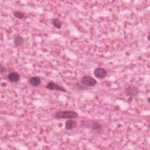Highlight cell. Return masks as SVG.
I'll return each instance as SVG.
<instances>
[{
	"label": "cell",
	"instance_id": "6da1fadb",
	"mask_svg": "<svg viewBox=\"0 0 150 150\" xmlns=\"http://www.w3.org/2000/svg\"><path fill=\"white\" fill-rule=\"evenodd\" d=\"M78 116V113L74 111H60L54 114V118L57 120L73 119Z\"/></svg>",
	"mask_w": 150,
	"mask_h": 150
},
{
	"label": "cell",
	"instance_id": "7a4b0ae2",
	"mask_svg": "<svg viewBox=\"0 0 150 150\" xmlns=\"http://www.w3.org/2000/svg\"><path fill=\"white\" fill-rule=\"evenodd\" d=\"M83 123H84L83 126L86 127L93 131H97V132L101 131L103 128V125L97 121H88L83 122Z\"/></svg>",
	"mask_w": 150,
	"mask_h": 150
},
{
	"label": "cell",
	"instance_id": "3957f363",
	"mask_svg": "<svg viewBox=\"0 0 150 150\" xmlns=\"http://www.w3.org/2000/svg\"><path fill=\"white\" fill-rule=\"evenodd\" d=\"M80 81L81 84L86 87H93L97 83V80L95 79L88 76H83L81 78Z\"/></svg>",
	"mask_w": 150,
	"mask_h": 150
},
{
	"label": "cell",
	"instance_id": "277c9868",
	"mask_svg": "<svg viewBox=\"0 0 150 150\" xmlns=\"http://www.w3.org/2000/svg\"><path fill=\"white\" fill-rule=\"evenodd\" d=\"M46 88L49 90H57L62 92H66V90L61 86L55 83L54 82L50 81L46 86Z\"/></svg>",
	"mask_w": 150,
	"mask_h": 150
},
{
	"label": "cell",
	"instance_id": "5b68a950",
	"mask_svg": "<svg viewBox=\"0 0 150 150\" xmlns=\"http://www.w3.org/2000/svg\"><path fill=\"white\" fill-rule=\"evenodd\" d=\"M94 76L98 79H103L107 76V71L105 69L102 67H97L93 71Z\"/></svg>",
	"mask_w": 150,
	"mask_h": 150
},
{
	"label": "cell",
	"instance_id": "8992f818",
	"mask_svg": "<svg viewBox=\"0 0 150 150\" xmlns=\"http://www.w3.org/2000/svg\"><path fill=\"white\" fill-rule=\"evenodd\" d=\"M139 92V89L134 86H129L126 89V94L130 97H134L138 94Z\"/></svg>",
	"mask_w": 150,
	"mask_h": 150
},
{
	"label": "cell",
	"instance_id": "52a82bcc",
	"mask_svg": "<svg viewBox=\"0 0 150 150\" xmlns=\"http://www.w3.org/2000/svg\"><path fill=\"white\" fill-rule=\"evenodd\" d=\"M20 78L21 77L19 74L14 71L9 73L7 76V79L8 80V81L12 83L18 82L20 80Z\"/></svg>",
	"mask_w": 150,
	"mask_h": 150
},
{
	"label": "cell",
	"instance_id": "ba28073f",
	"mask_svg": "<svg viewBox=\"0 0 150 150\" xmlns=\"http://www.w3.org/2000/svg\"><path fill=\"white\" fill-rule=\"evenodd\" d=\"M77 126V122L72 119H68L64 125V128L66 130H72Z\"/></svg>",
	"mask_w": 150,
	"mask_h": 150
},
{
	"label": "cell",
	"instance_id": "9c48e42d",
	"mask_svg": "<svg viewBox=\"0 0 150 150\" xmlns=\"http://www.w3.org/2000/svg\"><path fill=\"white\" fill-rule=\"evenodd\" d=\"M29 84L33 87H37L39 86L41 83L40 79L38 76H34L31 77L29 81Z\"/></svg>",
	"mask_w": 150,
	"mask_h": 150
},
{
	"label": "cell",
	"instance_id": "30bf717a",
	"mask_svg": "<svg viewBox=\"0 0 150 150\" xmlns=\"http://www.w3.org/2000/svg\"><path fill=\"white\" fill-rule=\"evenodd\" d=\"M14 46L15 47H19L22 46L24 43V39L23 37L21 36H17L14 39Z\"/></svg>",
	"mask_w": 150,
	"mask_h": 150
},
{
	"label": "cell",
	"instance_id": "8fae6325",
	"mask_svg": "<svg viewBox=\"0 0 150 150\" xmlns=\"http://www.w3.org/2000/svg\"><path fill=\"white\" fill-rule=\"evenodd\" d=\"M52 23L53 25L58 29H59L62 28V22L58 18H53L52 19Z\"/></svg>",
	"mask_w": 150,
	"mask_h": 150
},
{
	"label": "cell",
	"instance_id": "7c38bea8",
	"mask_svg": "<svg viewBox=\"0 0 150 150\" xmlns=\"http://www.w3.org/2000/svg\"><path fill=\"white\" fill-rule=\"evenodd\" d=\"M13 15L16 18H18V19H22L25 16L24 13L23 12H22L21 11H14L13 12Z\"/></svg>",
	"mask_w": 150,
	"mask_h": 150
},
{
	"label": "cell",
	"instance_id": "4fadbf2b",
	"mask_svg": "<svg viewBox=\"0 0 150 150\" xmlns=\"http://www.w3.org/2000/svg\"><path fill=\"white\" fill-rule=\"evenodd\" d=\"M1 73H3L4 71H5V67H4L2 66H1Z\"/></svg>",
	"mask_w": 150,
	"mask_h": 150
},
{
	"label": "cell",
	"instance_id": "5bb4252c",
	"mask_svg": "<svg viewBox=\"0 0 150 150\" xmlns=\"http://www.w3.org/2000/svg\"><path fill=\"white\" fill-rule=\"evenodd\" d=\"M149 98H148V103H149Z\"/></svg>",
	"mask_w": 150,
	"mask_h": 150
}]
</instances>
